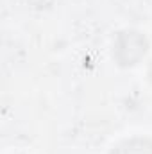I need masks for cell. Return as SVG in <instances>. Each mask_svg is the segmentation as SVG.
Masks as SVG:
<instances>
[{
	"label": "cell",
	"instance_id": "cell-1",
	"mask_svg": "<svg viewBox=\"0 0 152 154\" xmlns=\"http://www.w3.org/2000/svg\"><path fill=\"white\" fill-rule=\"evenodd\" d=\"M147 38L138 31H122L114 39L113 56L120 66H134L147 54Z\"/></svg>",
	"mask_w": 152,
	"mask_h": 154
},
{
	"label": "cell",
	"instance_id": "cell-2",
	"mask_svg": "<svg viewBox=\"0 0 152 154\" xmlns=\"http://www.w3.org/2000/svg\"><path fill=\"white\" fill-rule=\"evenodd\" d=\"M109 154H152V140L150 138H127L116 143Z\"/></svg>",
	"mask_w": 152,
	"mask_h": 154
},
{
	"label": "cell",
	"instance_id": "cell-3",
	"mask_svg": "<svg viewBox=\"0 0 152 154\" xmlns=\"http://www.w3.org/2000/svg\"><path fill=\"white\" fill-rule=\"evenodd\" d=\"M149 77H150V81H152V65H150V68H149Z\"/></svg>",
	"mask_w": 152,
	"mask_h": 154
}]
</instances>
